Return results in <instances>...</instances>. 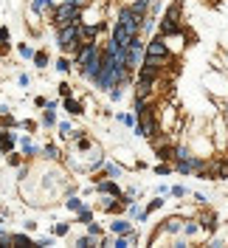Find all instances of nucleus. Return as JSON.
<instances>
[{"label": "nucleus", "instance_id": "obj_1", "mask_svg": "<svg viewBox=\"0 0 228 248\" xmlns=\"http://www.w3.org/2000/svg\"><path fill=\"white\" fill-rule=\"evenodd\" d=\"M60 46H62V51H76L79 46H85V43L79 40V23L62 26L60 29Z\"/></svg>", "mask_w": 228, "mask_h": 248}, {"label": "nucleus", "instance_id": "obj_2", "mask_svg": "<svg viewBox=\"0 0 228 248\" xmlns=\"http://www.w3.org/2000/svg\"><path fill=\"white\" fill-rule=\"evenodd\" d=\"M178 17H181L178 6H172V9H169V15H167V20L161 23V31H164V34H175V31H178Z\"/></svg>", "mask_w": 228, "mask_h": 248}, {"label": "nucleus", "instance_id": "obj_3", "mask_svg": "<svg viewBox=\"0 0 228 248\" xmlns=\"http://www.w3.org/2000/svg\"><path fill=\"white\" fill-rule=\"evenodd\" d=\"M147 54H150V57H164V60H169V51H167V46H164V40H152L150 48H147Z\"/></svg>", "mask_w": 228, "mask_h": 248}, {"label": "nucleus", "instance_id": "obj_4", "mask_svg": "<svg viewBox=\"0 0 228 248\" xmlns=\"http://www.w3.org/2000/svg\"><path fill=\"white\" fill-rule=\"evenodd\" d=\"M79 34H82V37H85V40L91 43L93 37H96V29H93V26H88V29H79Z\"/></svg>", "mask_w": 228, "mask_h": 248}, {"label": "nucleus", "instance_id": "obj_5", "mask_svg": "<svg viewBox=\"0 0 228 248\" xmlns=\"http://www.w3.org/2000/svg\"><path fill=\"white\" fill-rule=\"evenodd\" d=\"M68 110H71V113H82V108H79V102H68Z\"/></svg>", "mask_w": 228, "mask_h": 248}, {"label": "nucleus", "instance_id": "obj_6", "mask_svg": "<svg viewBox=\"0 0 228 248\" xmlns=\"http://www.w3.org/2000/svg\"><path fill=\"white\" fill-rule=\"evenodd\" d=\"M158 155H161V158H175V155H172V150H169V147H161V153H158Z\"/></svg>", "mask_w": 228, "mask_h": 248}, {"label": "nucleus", "instance_id": "obj_7", "mask_svg": "<svg viewBox=\"0 0 228 248\" xmlns=\"http://www.w3.org/2000/svg\"><path fill=\"white\" fill-rule=\"evenodd\" d=\"M206 229H214V215H206Z\"/></svg>", "mask_w": 228, "mask_h": 248}]
</instances>
